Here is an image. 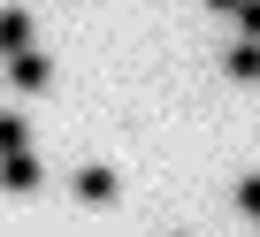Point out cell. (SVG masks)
<instances>
[{"mask_svg": "<svg viewBox=\"0 0 260 237\" xmlns=\"http://www.w3.org/2000/svg\"><path fill=\"white\" fill-rule=\"evenodd\" d=\"M230 77H245V84L260 77V39H245V46H230Z\"/></svg>", "mask_w": 260, "mask_h": 237, "instance_id": "obj_1", "label": "cell"}, {"mask_svg": "<svg viewBox=\"0 0 260 237\" xmlns=\"http://www.w3.org/2000/svg\"><path fill=\"white\" fill-rule=\"evenodd\" d=\"M16 84L39 92V84H46V54H16Z\"/></svg>", "mask_w": 260, "mask_h": 237, "instance_id": "obj_2", "label": "cell"}, {"mask_svg": "<svg viewBox=\"0 0 260 237\" xmlns=\"http://www.w3.org/2000/svg\"><path fill=\"white\" fill-rule=\"evenodd\" d=\"M77 191L100 207V199H115V176H107V168H84V176H77Z\"/></svg>", "mask_w": 260, "mask_h": 237, "instance_id": "obj_3", "label": "cell"}, {"mask_svg": "<svg viewBox=\"0 0 260 237\" xmlns=\"http://www.w3.org/2000/svg\"><path fill=\"white\" fill-rule=\"evenodd\" d=\"M23 146V115H0V153H16Z\"/></svg>", "mask_w": 260, "mask_h": 237, "instance_id": "obj_4", "label": "cell"}, {"mask_svg": "<svg viewBox=\"0 0 260 237\" xmlns=\"http://www.w3.org/2000/svg\"><path fill=\"white\" fill-rule=\"evenodd\" d=\"M16 39H23V16L8 8V16H0V46H16Z\"/></svg>", "mask_w": 260, "mask_h": 237, "instance_id": "obj_5", "label": "cell"}, {"mask_svg": "<svg viewBox=\"0 0 260 237\" xmlns=\"http://www.w3.org/2000/svg\"><path fill=\"white\" fill-rule=\"evenodd\" d=\"M237 16H245V31L260 39V0H245V8H237Z\"/></svg>", "mask_w": 260, "mask_h": 237, "instance_id": "obj_6", "label": "cell"}, {"mask_svg": "<svg viewBox=\"0 0 260 237\" xmlns=\"http://www.w3.org/2000/svg\"><path fill=\"white\" fill-rule=\"evenodd\" d=\"M237 199H245V207L260 214V176H245V191H237Z\"/></svg>", "mask_w": 260, "mask_h": 237, "instance_id": "obj_7", "label": "cell"}, {"mask_svg": "<svg viewBox=\"0 0 260 237\" xmlns=\"http://www.w3.org/2000/svg\"><path fill=\"white\" fill-rule=\"evenodd\" d=\"M207 8H222V16H230V8H245V0H207Z\"/></svg>", "mask_w": 260, "mask_h": 237, "instance_id": "obj_8", "label": "cell"}]
</instances>
